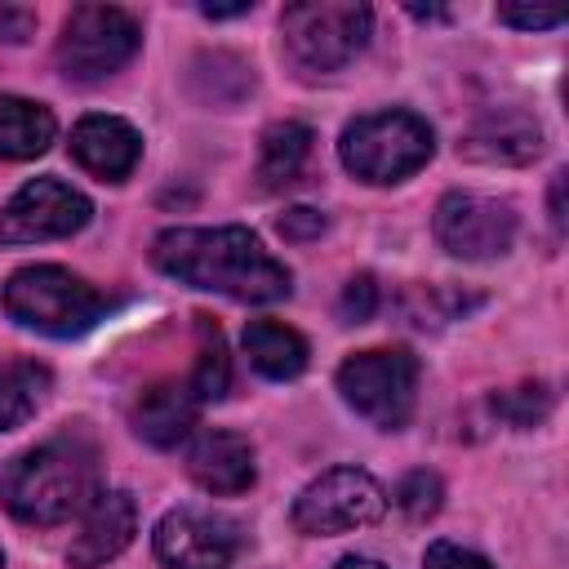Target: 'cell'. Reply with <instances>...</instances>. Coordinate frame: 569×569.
<instances>
[{
	"label": "cell",
	"instance_id": "484cf974",
	"mask_svg": "<svg viewBox=\"0 0 569 569\" xmlns=\"http://www.w3.org/2000/svg\"><path fill=\"white\" fill-rule=\"evenodd\" d=\"M373 307H378V284H373L369 276H356V280L347 284V293H342V316H347L351 325H360V320L373 316Z\"/></svg>",
	"mask_w": 569,
	"mask_h": 569
},
{
	"label": "cell",
	"instance_id": "ac0fdd59",
	"mask_svg": "<svg viewBox=\"0 0 569 569\" xmlns=\"http://www.w3.org/2000/svg\"><path fill=\"white\" fill-rule=\"evenodd\" d=\"M58 124L53 111L31 98H0V160H31L49 151Z\"/></svg>",
	"mask_w": 569,
	"mask_h": 569
},
{
	"label": "cell",
	"instance_id": "4316f807",
	"mask_svg": "<svg viewBox=\"0 0 569 569\" xmlns=\"http://www.w3.org/2000/svg\"><path fill=\"white\" fill-rule=\"evenodd\" d=\"M498 22L538 31V27H560V22H565V9H520V4H502V9H498Z\"/></svg>",
	"mask_w": 569,
	"mask_h": 569
},
{
	"label": "cell",
	"instance_id": "4fadbf2b",
	"mask_svg": "<svg viewBox=\"0 0 569 569\" xmlns=\"http://www.w3.org/2000/svg\"><path fill=\"white\" fill-rule=\"evenodd\" d=\"M187 476L204 493H222V498L244 493L253 485V445L240 431L204 427L187 445Z\"/></svg>",
	"mask_w": 569,
	"mask_h": 569
},
{
	"label": "cell",
	"instance_id": "603a6c76",
	"mask_svg": "<svg viewBox=\"0 0 569 569\" xmlns=\"http://www.w3.org/2000/svg\"><path fill=\"white\" fill-rule=\"evenodd\" d=\"M547 405H551L547 387H520V391H511V396H498V400H493V409H498L502 418H511L516 427H533V422L547 413Z\"/></svg>",
	"mask_w": 569,
	"mask_h": 569
},
{
	"label": "cell",
	"instance_id": "52a82bcc",
	"mask_svg": "<svg viewBox=\"0 0 569 569\" xmlns=\"http://www.w3.org/2000/svg\"><path fill=\"white\" fill-rule=\"evenodd\" d=\"M338 391L342 400L369 418L382 431H396L409 422L413 413V396H418V360L405 347H373V351H356L338 365Z\"/></svg>",
	"mask_w": 569,
	"mask_h": 569
},
{
	"label": "cell",
	"instance_id": "1f68e13d",
	"mask_svg": "<svg viewBox=\"0 0 569 569\" xmlns=\"http://www.w3.org/2000/svg\"><path fill=\"white\" fill-rule=\"evenodd\" d=\"M0 569H4V556H0Z\"/></svg>",
	"mask_w": 569,
	"mask_h": 569
},
{
	"label": "cell",
	"instance_id": "7402d4cb",
	"mask_svg": "<svg viewBox=\"0 0 569 569\" xmlns=\"http://www.w3.org/2000/svg\"><path fill=\"white\" fill-rule=\"evenodd\" d=\"M396 502H400L413 520H427V516H436V507H440V480H436L431 471H413V476H405V485L396 489Z\"/></svg>",
	"mask_w": 569,
	"mask_h": 569
},
{
	"label": "cell",
	"instance_id": "e0dca14e",
	"mask_svg": "<svg viewBox=\"0 0 569 569\" xmlns=\"http://www.w3.org/2000/svg\"><path fill=\"white\" fill-rule=\"evenodd\" d=\"M244 351H249V365L271 378V382H289L307 369V338L280 320H253L244 329Z\"/></svg>",
	"mask_w": 569,
	"mask_h": 569
},
{
	"label": "cell",
	"instance_id": "3957f363",
	"mask_svg": "<svg viewBox=\"0 0 569 569\" xmlns=\"http://www.w3.org/2000/svg\"><path fill=\"white\" fill-rule=\"evenodd\" d=\"M0 302L13 325L36 329L44 338H76L107 316V298L89 280L71 276L67 267H53V262L13 271L0 289Z\"/></svg>",
	"mask_w": 569,
	"mask_h": 569
},
{
	"label": "cell",
	"instance_id": "277c9868",
	"mask_svg": "<svg viewBox=\"0 0 569 569\" xmlns=\"http://www.w3.org/2000/svg\"><path fill=\"white\" fill-rule=\"evenodd\" d=\"M431 151H436V133L413 111H373V116H360L338 138V160L360 182H373V187L405 182L409 173H418L431 160Z\"/></svg>",
	"mask_w": 569,
	"mask_h": 569
},
{
	"label": "cell",
	"instance_id": "30bf717a",
	"mask_svg": "<svg viewBox=\"0 0 569 569\" xmlns=\"http://www.w3.org/2000/svg\"><path fill=\"white\" fill-rule=\"evenodd\" d=\"M436 240L467 262L502 258L516 240V209L493 196L476 191H449L436 204Z\"/></svg>",
	"mask_w": 569,
	"mask_h": 569
},
{
	"label": "cell",
	"instance_id": "d6986e66",
	"mask_svg": "<svg viewBox=\"0 0 569 569\" xmlns=\"http://www.w3.org/2000/svg\"><path fill=\"white\" fill-rule=\"evenodd\" d=\"M311 129L302 120H276L267 133H262V147H258V178L262 187H289L302 178L307 169V156H311Z\"/></svg>",
	"mask_w": 569,
	"mask_h": 569
},
{
	"label": "cell",
	"instance_id": "5bb4252c",
	"mask_svg": "<svg viewBox=\"0 0 569 569\" xmlns=\"http://www.w3.org/2000/svg\"><path fill=\"white\" fill-rule=\"evenodd\" d=\"M71 156L102 182H124L142 160V138L120 116H84L71 129Z\"/></svg>",
	"mask_w": 569,
	"mask_h": 569
},
{
	"label": "cell",
	"instance_id": "44dd1931",
	"mask_svg": "<svg viewBox=\"0 0 569 569\" xmlns=\"http://www.w3.org/2000/svg\"><path fill=\"white\" fill-rule=\"evenodd\" d=\"M200 351H196V365L187 373V387L191 396L204 405V400H222L227 396V382H231V360H227V347H222V333L213 320L200 316Z\"/></svg>",
	"mask_w": 569,
	"mask_h": 569
},
{
	"label": "cell",
	"instance_id": "d4e9b609",
	"mask_svg": "<svg viewBox=\"0 0 569 569\" xmlns=\"http://www.w3.org/2000/svg\"><path fill=\"white\" fill-rule=\"evenodd\" d=\"M276 227H280V236H284V240H316V236L325 231V213H320V209L298 204V209H284Z\"/></svg>",
	"mask_w": 569,
	"mask_h": 569
},
{
	"label": "cell",
	"instance_id": "f1b7e54d",
	"mask_svg": "<svg viewBox=\"0 0 569 569\" xmlns=\"http://www.w3.org/2000/svg\"><path fill=\"white\" fill-rule=\"evenodd\" d=\"M560 196H565V173H556V182H551V222L556 227L565 222V200Z\"/></svg>",
	"mask_w": 569,
	"mask_h": 569
},
{
	"label": "cell",
	"instance_id": "f546056e",
	"mask_svg": "<svg viewBox=\"0 0 569 569\" xmlns=\"http://www.w3.org/2000/svg\"><path fill=\"white\" fill-rule=\"evenodd\" d=\"M204 18H236V13H249V4H200Z\"/></svg>",
	"mask_w": 569,
	"mask_h": 569
},
{
	"label": "cell",
	"instance_id": "7a4b0ae2",
	"mask_svg": "<svg viewBox=\"0 0 569 569\" xmlns=\"http://www.w3.org/2000/svg\"><path fill=\"white\" fill-rule=\"evenodd\" d=\"M98 493V449L84 431H62L0 471V502L22 525H62Z\"/></svg>",
	"mask_w": 569,
	"mask_h": 569
},
{
	"label": "cell",
	"instance_id": "8992f818",
	"mask_svg": "<svg viewBox=\"0 0 569 569\" xmlns=\"http://www.w3.org/2000/svg\"><path fill=\"white\" fill-rule=\"evenodd\" d=\"M138 44H142V27L133 13L116 9V4H76L62 22L53 62L67 80L98 84V80L116 76L120 67H129Z\"/></svg>",
	"mask_w": 569,
	"mask_h": 569
},
{
	"label": "cell",
	"instance_id": "2e32d148",
	"mask_svg": "<svg viewBox=\"0 0 569 569\" xmlns=\"http://www.w3.org/2000/svg\"><path fill=\"white\" fill-rule=\"evenodd\" d=\"M538 147H542V129L520 107H498L480 116L462 142L471 160H489V164H525L538 156Z\"/></svg>",
	"mask_w": 569,
	"mask_h": 569
},
{
	"label": "cell",
	"instance_id": "7c38bea8",
	"mask_svg": "<svg viewBox=\"0 0 569 569\" xmlns=\"http://www.w3.org/2000/svg\"><path fill=\"white\" fill-rule=\"evenodd\" d=\"M138 533V507L124 489H98L89 498V507L80 511V533L67 547V565L71 569H102L107 560H116Z\"/></svg>",
	"mask_w": 569,
	"mask_h": 569
},
{
	"label": "cell",
	"instance_id": "6da1fadb",
	"mask_svg": "<svg viewBox=\"0 0 569 569\" xmlns=\"http://www.w3.org/2000/svg\"><path fill=\"white\" fill-rule=\"evenodd\" d=\"M156 271L187 289L236 302H276L289 293V267L262 249L249 227H169L151 244Z\"/></svg>",
	"mask_w": 569,
	"mask_h": 569
},
{
	"label": "cell",
	"instance_id": "83f0119b",
	"mask_svg": "<svg viewBox=\"0 0 569 569\" xmlns=\"http://www.w3.org/2000/svg\"><path fill=\"white\" fill-rule=\"evenodd\" d=\"M36 31V9L27 4H0V40L4 44H22Z\"/></svg>",
	"mask_w": 569,
	"mask_h": 569
},
{
	"label": "cell",
	"instance_id": "5b68a950",
	"mask_svg": "<svg viewBox=\"0 0 569 569\" xmlns=\"http://www.w3.org/2000/svg\"><path fill=\"white\" fill-rule=\"evenodd\" d=\"M373 31V9L356 0H302L280 13V40L298 71L325 76L347 67Z\"/></svg>",
	"mask_w": 569,
	"mask_h": 569
},
{
	"label": "cell",
	"instance_id": "4dcf8cb0",
	"mask_svg": "<svg viewBox=\"0 0 569 569\" xmlns=\"http://www.w3.org/2000/svg\"><path fill=\"white\" fill-rule=\"evenodd\" d=\"M333 569H382L378 560H365V556H347V560H338Z\"/></svg>",
	"mask_w": 569,
	"mask_h": 569
},
{
	"label": "cell",
	"instance_id": "ffe728a7",
	"mask_svg": "<svg viewBox=\"0 0 569 569\" xmlns=\"http://www.w3.org/2000/svg\"><path fill=\"white\" fill-rule=\"evenodd\" d=\"M49 391V369L36 360H0V431L22 427Z\"/></svg>",
	"mask_w": 569,
	"mask_h": 569
},
{
	"label": "cell",
	"instance_id": "8fae6325",
	"mask_svg": "<svg viewBox=\"0 0 569 569\" xmlns=\"http://www.w3.org/2000/svg\"><path fill=\"white\" fill-rule=\"evenodd\" d=\"M151 542H156V556L164 569H227L240 551L236 525L227 516L196 511V507L164 511Z\"/></svg>",
	"mask_w": 569,
	"mask_h": 569
},
{
	"label": "cell",
	"instance_id": "9c48e42d",
	"mask_svg": "<svg viewBox=\"0 0 569 569\" xmlns=\"http://www.w3.org/2000/svg\"><path fill=\"white\" fill-rule=\"evenodd\" d=\"M93 204L84 191H76L62 178H31L13 191V200L0 213V244H44L67 240L80 227H89Z\"/></svg>",
	"mask_w": 569,
	"mask_h": 569
},
{
	"label": "cell",
	"instance_id": "ba28073f",
	"mask_svg": "<svg viewBox=\"0 0 569 569\" xmlns=\"http://www.w3.org/2000/svg\"><path fill=\"white\" fill-rule=\"evenodd\" d=\"M382 511H387V493L369 471L333 467L293 498V529L307 538H333L382 520Z\"/></svg>",
	"mask_w": 569,
	"mask_h": 569
},
{
	"label": "cell",
	"instance_id": "cb8c5ba5",
	"mask_svg": "<svg viewBox=\"0 0 569 569\" xmlns=\"http://www.w3.org/2000/svg\"><path fill=\"white\" fill-rule=\"evenodd\" d=\"M422 569H493L485 556L458 547V542H431L422 556Z\"/></svg>",
	"mask_w": 569,
	"mask_h": 569
},
{
	"label": "cell",
	"instance_id": "9a60e30c",
	"mask_svg": "<svg viewBox=\"0 0 569 569\" xmlns=\"http://www.w3.org/2000/svg\"><path fill=\"white\" fill-rule=\"evenodd\" d=\"M196 413H200V400L191 396V387H187V378H182V382H156V387L138 391V400H133V409H129V422H133V431H138L147 445L173 449L178 440L191 436Z\"/></svg>",
	"mask_w": 569,
	"mask_h": 569
}]
</instances>
